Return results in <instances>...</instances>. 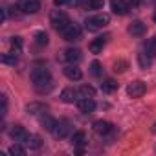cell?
Listing matches in <instances>:
<instances>
[{
    "label": "cell",
    "instance_id": "9c48e42d",
    "mask_svg": "<svg viewBox=\"0 0 156 156\" xmlns=\"http://www.w3.org/2000/svg\"><path fill=\"white\" fill-rule=\"evenodd\" d=\"M61 59H62V61H66V62H70V64L79 62V61H81V50H77V48H68V50H64V51H62Z\"/></svg>",
    "mask_w": 156,
    "mask_h": 156
},
{
    "label": "cell",
    "instance_id": "e0dca14e",
    "mask_svg": "<svg viewBox=\"0 0 156 156\" xmlns=\"http://www.w3.org/2000/svg\"><path fill=\"white\" fill-rule=\"evenodd\" d=\"M77 90H73V88H64L62 92H61V99L64 101V103H73V101H77Z\"/></svg>",
    "mask_w": 156,
    "mask_h": 156
},
{
    "label": "cell",
    "instance_id": "cb8c5ba5",
    "mask_svg": "<svg viewBox=\"0 0 156 156\" xmlns=\"http://www.w3.org/2000/svg\"><path fill=\"white\" fill-rule=\"evenodd\" d=\"M2 62L4 64H17V51H9V53H4L2 55Z\"/></svg>",
    "mask_w": 156,
    "mask_h": 156
},
{
    "label": "cell",
    "instance_id": "7a4b0ae2",
    "mask_svg": "<svg viewBox=\"0 0 156 156\" xmlns=\"http://www.w3.org/2000/svg\"><path fill=\"white\" fill-rule=\"evenodd\" d=\"M50 22H51V26L55 28V30H59V31H62L72 20H70V17L64 13V11H61V9H53L51 11V15H50Z\"/></svg>",
    "mask_w": 156,
    "mask_h": 156
},
{
    "label": "cell",
    "instance_id": "8992f818",
    "mask_svg": "<svg viewBox=\"0 0 156 156\" xmlns=\"http://www.w3.org/2000/svg\"><path fill=\"white\" fill-rule=\"evenodd\" d=\"M145 90H147V87H145L143 81H132V83L127 87V94H129L130 98H141V96L145 94Z\"/></svg>",
    "mask_w": 156,
    "mask_h": 156
},
{
    "label": "cell",
    "instance_id": "1f68e13d",
    "mask_svg": "<svg viewBox=\"0 0 156 156\" xmlns=\"http://www.w3.org/2000/svg\"><path fill=\"white\" fill-rule=\"evenodd\" d=\"M68 6H73V8H79V6H83V0H68Z\"/></svg>",
    "mask_w": 156,
    "mask_h": 156
},
{
    "label": "cell",
    "instance_id": "ffe728a7",
    "mask_svg": "<svg viewBox=\"0 0 156 156\" xmlns=\"http://www.w3.org/2000/svg\"><path fill=\"white\" fill-rule=\"evenodd\" d=\"M101 90L107 92V94H110V92L118 90V83H116L114 79H105V81L101 83Z\"/></svg>",
    "mask_w": 156,
    "mask_h": 156
},
{
    "label": "cell",
    "instance_id": "d6986e66",
    "mask_svg": "<svg viewBox=\"0 0 156 156\" xmlns=\"http://www.w3.org/2000/svg\"><path fill=\"white\" fill-rule=\"evenodd\" d=\"M77 96H79V99L94 98V96H96V90H94V87H90V85H83L79 90H77Z\"/></svg>",
    "mask_w": 156,
    "mask_h": 156
},
{
    "label": "cell",
    "instance_id": "7c38bea8",
    "mask_svg": "<svg viewBox=\"0 0 156 156\" xmlns=\"http://www.w3.org/2000/svg\"><path fill=\"white\" fill-rule=\"evenodd\" d=\"M87 143H88V138H87V134H85L83 130L73 132V136H72V145L79 149V152H83V147H85Z\"/></svg>",
    "mask_w": 156,
    "mask_h": 156
},
{
    "label": "cell",
    "instance_id": "4dcf8cb0",
    "mask_svg": "<svg viewBox=\"0 0 156 156\" xmlns=\"http://www.w3.org/2000/svg\"><path fill=\"white\" fill-rule=\"evenodd\" d=\"M9 42H11V48H13L15 51H19V50L22 48V39H20V37H11Z\"/></svg>",
    "mask_w": 156,
    "mask_h": 156
},
{
    "label": "cell",
    "instance_id": "d6a6232c",
    "mask_svg": "<svg viewBox=\"0 0 156 156\" xmlns=\"http://www.w3.org/2000/svg\"><path fill=\"white\" fill-rule=\"evenodd\" d=\"M53 4L55 6H64V4H68V0H53Z\"/></svg>",
    "mask_w": 156,
    "mask_h": 156
},
{
    "label": "cell",
    "instance_id": "e575fe53",
    "mask_svg": "<svg viewBox=\"0 0 156 156\" xmlns=\"http://www.w3.org/2000/svg\"><path fill=\"white\" fill-rule=\"evenodd\" d=\"M152 132H156V123H154V125H152Z\"/></svg>",
    "mask_w": 156,
    "mask_h": 156
},
{
    "label": "cell",
    "instance_id": "30bf717a",
    "mask_svg": "<svg viewBox=\"0 0 156 156\" xmlns=\"http://www.w3.org/2000/svg\"><path fill=\"white\" fill-rule=\"evenodd\" d=\"M92 129H94V132H96V134H99V136H107V134H110V132L114 130L112 123H108V121H105V119L96 121V123L92 125Z\"/></svg>",
    "mask_w": 156,
    "mask_h": 156
},
{
    "label": "cell",
    "instance_id": "603a6c76",
    "mask_svg": "<svg viewBox=\"0 0 156 156\" xmlns=\"http://www.w3.org/2000/svg\"><path fill=\"white\" fill-rule=\"evenodd\" d=\"M145 51H147L151 57H154V55H156V37L149 39V41L145 42Z\"/></svg>",
    "mask_w": 156,
    "mask_h": 156
},
{
    "label": "cell",
    "instance_id": "9a60e30c",
    "mask_svg": "<svg viewBox=\"0 0 156 156\" xmlns=\"http://www.w3.org/2000/svg\"><path fill=\"white\" fill-rule=\"evenodd\" d=\"M107 39H108V35H103V37H98V39H94V41L88 44V50H90L92 53H101L103 46L107 44Z\"/></svg>",
    "mask_w": 156,
    "mask_h": 156
},
{
    "label": "cell",
    "instance_id": "f1b7e54d",
    "mask_svg": "<svg viewBox=\"0 0 156 156\" xmlns=\"http://www.w3.org/2000/svg\"><path fill=\"white\" fill-rule=\"evenodd\" d=\"M90 72H92V73H94L96 77H99V75L103 73V68H101V64H99L98 61H94V62L90 64Z\"/></svg>",
    "mask_w": 156,
    "mask_h": 156
},
{
    "label": "cell",
    "instance_id": "5b68a950",
    "mask_svg": "<svg viewBox=\"0 0 156 156\" xmlns=\"http://www.w3.org/2000/svg\"><path fill=\"white\" fill-rule=\"evenodd\" d=\"M61 35H62L64 41H77V39L81 37V28H79V24L70 22V24L61 31Z\"/></svg>",
    "mask_w": 156,
    "mask_h": 156
},
{
    "label": "cell",
    "instance_id": "52a82bcc",
    "mask_svg": "<svg viewBox=\"0 0 156 156\" xmlns=\"http://www.w3.org/2000/svg\"><path fill=\"white\" fill-rule=\"evenodd\" d=\"M9 136H11L17 143H26V141H28V138H30V134L26 132V129H24V127H20V125H13V127H11V130H9Z\"/></svg>",
    "mask_w": 156,
    "mask_h": 156
},
{
    "label": "cell",
    "instance_id": "83f0119b",
    "mask_svg": "<svg viewBox=\"0 0 156 156\" xmlns=\"http://www.w3.org/2000/svg\"><path fill=\"white\" fill-rule=\"evenodd\" d=\"M9 154H17V156H24V154H26V149H24V147H20L19 143H15V145H11V147H9Z\"/></svg>",
    "mask_w": 156,
    "mask_h": 156
},
{
    "label": "cell",
    "instance_id": "4316f807",
    "mask_svg": "<svg viewBox=\"0 0 156 156\" xmlns=\"http://www.w3.org/2000/svg\"><path fill=\"white\" fill-rule=\"evenodd\" d=\"M35 42H37L39 46H46V44H48V33H44V31L35 33Z\"/></svg>",
    "mask_w": 156,
    "mask_h": 156
},
{
    "label": "cell",
    "instance_id": "f546056e",
    "mask_svg": "<svg viewBox=\"0 0 156 156\" xmlns=\"http://www.w3.org/2000/svg\"><path fill=\"white\" fill-rule=\"evenodd\" d=\"M127 66H129L127 61H116V62H114V72H119V73H121V72L127 70Z\"/></svg>",
    "mask_w": 156,
    "mask_h": 156
},
{
    "label": "cell",
    "instance_id": "5bb4252c",
    "mask_svg": "<svg viewBox=\"0 0 156 156\" xmlns=\"http://www.w3.org/2000/svg\"><path fill=\"white\" fill-rule=\"evenodd\" d=\"M145 24L141 22V20H132L130 24H129V28H127V31L132 35V37H141L143 33H145Z\"/></svg>",
    "mask_w": 156,
    "mask_h": 156
},
{
    "label": "cell",
    "instance_id": "ac0fdd59",
    "mask_svg": "<svg viewBox=\"0 0 156 156\" xmlns=\"http://www.w3.org/2000/svg\"><path fill=\"white\" fill-rule=\"evenodd\" d=\"M39 121H41V125H42L46 130H50V132H51V129H53L55 123H57V119H53L50 114H42V116L39 118Z\"/></svg>",
    "mask_w": 156,
    "mask_h": 156
},
{
    "label": "cell",
    "instance_id": "484cf974",
    "mask_svg": "<svg viewBox=\"0 0 156 156\" xmlns=\"http://www.w3.org/2000/svg\"><path fill=\"white\" fill-rule=\"evenodd\" d=\"M26 145H28L30 149H39V147L42 145V141H41V138H39V136H30V138H28V141H26Z\"/></svg>",
    "mask_w": 156,
    "mask_h": 156
},
{
    "label": "cell",
    "instance_id": "8fae6325",
    "mask_svg": "<svg viewBox=\"0 0 156 156\" xmlns=\"http://www.w3.org/2000/svg\"><path fill=\"white\" fill-rule=\"evenodd\" d=\"M77 107L83 114H92L96 110V101L94 98H85V99H77Z\"/></svg>",
    "mask_w": 156,
    "mask_h": 156
},
{
    "label": "cell",
    "instance_id": "ba28073f",
    "mask_svg": "<svg viewBox=\"0 0 156 156\" xmlns=\"http://www.w3.org/2000/svg\"><path fill=\"white\" fill-rule=\"evenodd\" d=\"M19 9L22 13H37L41 9L39 0H19Z\"/></svg>",
    "mask_w": 156,
    "mask_h": 156
},
{
    "label": "cell",
    "instance_id": "7402d4cb",
    "mask_svg": "<svg viewBox=\"0 0 156 156\" xmlns=\"http://www.w3.org/2000/svg\"><path fill=\"white\" fill-rule=\"evenodd\" d=\"M138 61H140V66H141L143 70H147V68L151 66V55H149L147 51L140 53V55H138Z\"/></svg>",
    "mask_w": 156,
    "mask_h": 156
},
{
    "label": "cell",
    "instance_id": "836d02e7",
    "mask_svg": "<svg viewBox=\"0 0 156 156\" xmlns=\"http://www.w3.org/2000/svg\"><path fill=\"white\" fill-rule=\"evenodd\" d=\"M127 2L132 4V6H138V4H140V0H127Z\"/></svg>",
    "mask_w": 156,
    "mask_h": 156
},
{
    "label": "cell",
    "instance_id": "4fadbf2b",
    "mask_svg": "<svg viewBox=\"0 0 156 156\" xmlns=\"http://www.w3.org/2000/svg\"><path fill=\"white\" fill-rule=\"evenodd\" d=\"M112 13L116 15H127L129 13V2L127 0H110Z\"/></svg>",
    "mask_w": 156,
    "mask_h": 156
},
{
    "label": "cell",
    "instance_id": "277c9868",
    "mask_svg": "<svg viewBox=\"0 0 156 156\" xmlns=\"http://www.w3.org/2000/svg\"><path fill=\"white\" fill-rule=\"evenodd\" d=\"M70 130H72V123H70L68 119H59V121L55 123V127L51 129V134H53V138L62 140V138L68 136Z\"/></svg>",
    "mask_w": 156,
    "mask_h": 156
},
{
    "label": "cell",
    "instance_id": "6da1fadb",
    "mask_svg": "<svg viewBox=\"0 0 156 156\" xmlns=\"http://www.w3.org/2000/svg\"><path fill=\"white\" fill-rule=\"evenodd\" d=\"M31 81H33L37 92H41V94L50 92L51 87H53V79H51L50 72H48L46 68H42V66L33 68V72H31Z\"/></svg>",
    "mask_w": 156,
    "mask_h": 156
},
{
    "label": "cell",
    "instance_id": "2e32d148",
    "mask_svg": "<svg viewBox=\"0 0 156 156\" xmlns=\"http://www.w3.org/2000/svg\"><path fill=\"white\" fill-rule=\"evenodd\" d=\"M64 75L68 77V79H72V81H79L81 77H83V72L77 68V66H73V64H68L64 68Z\"/></svg>",
    "mask_w": 156,
    "mask_h": 156
},
{
    "label": "cell",
    "instance_id": "44dd1931",
    "mask_svg": "<svg viewBox=\"0 0 156 156\" xmlns=\"http://www.w3.org/2000/svg\"><path fill=\"white\" fill-rule=\"evenodd\" d=\"M103 0H83V8L85 9H101L103 8Z\"/></svg>",
    "mask_w": 156,
    "mask_h": 156
},
{
    "label": "cell",
    "instance_id": "d590c367",
    "mask_svg": "<svg viewBox=\"0 0 156 156\" xmlns=\"http://www.w3.org/2000/svg\"><path fill=\"white\" fill-rule=\"evenodd\" d=\"M152 19H154V22H156V13H154V15H152Z\"/></svg>",
    "mask_w": 156,
    "mask_h": 156
},
{
    "label": "cell",
    "instance_id": "d4e9b609",
    "mask_svg": "<svg viewBox=\"0 0 156 156\" xmlns=\"http://www.w3.org/2000/svg\"><path fill=\"white\" fill-rule=\"evenodd\" d=\"M46 110V107L42 105V103H30L28 105V112L30 114H41V112H44Z\"/></svg>",
    "mask_w": 156,
    "mask_h": 156
},
{
    "label": "cell",
    "instance_id": "3957f363",
    "mask_svg": "<svg viewBox=\"0 0 156 156\" xmlns=\"http://www.w3.org/2000/svg\"><path fill=\"white\" fill-rule=\"evenodd\" d=\"M108 15L107 13H99V15H96V17H90V19H87V30L88 31H98V30H101L103 26H107L108 24Z\"/></svg>",
    "mask_w": 156,
    "mask_h": 156
}]
</instances>
